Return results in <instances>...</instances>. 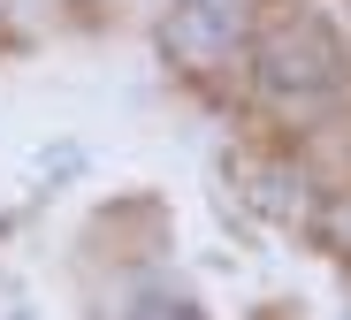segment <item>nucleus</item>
I'll list each match as a JSON object with an SVG mask.
<instances>
[{
	"mask_svg": "<svg viewBox=\"0 0 351 320\" xmlns=\"http://www.w3.org/2000/svg\"><path fill=\"white\" fill-rule=\"evenodd\" d=\"M321 236H328V244L343 251V260H351V183L328 199V214H321Z\"/></svg>",
	"mask_w": 351,
	"mask_h": 320,
	"instance_id": "3",
	"label": "nucleus"
},
{
	"mask_svg": "<svg viewBox=\"0 0 351 320\" xmlns=\"http://www.w3.org/2000/svg\"><path fill=\"white\" fill-rule=\"evenodd\" d=\"M351 77V61H343V38L313 16V8H282L267 31H260V84L290 107H306V99H328L343 92Z\"/></svg>",
	"mask_w": 351,
	"mask_h": 320,
	"instance_id": "1",
	"label": "nucleus"
},
{
	"mask_svg": "<svg viewBox=\"0 0 351 320\" xmlns=\"http://www.w3.org/2000/svg\"><path fill=\"white\" fill-rule=\"evenodd\" d=\"M138 320H199V312H191V305H145Z\"/></svg>",
	"mask_w": 351,
	"mask_h": 320,
	"instance_id": "4",
	"label": "nucleus"
},
{
	"mask_svg": "<svg viewBox=\"0 0 351 320\" xmlns=\"http://www.w3.org/2000/svg\"><path fill=\"white\" fill-rule=\"evenodd\" d=\"M16 320H31V312H16Z\"/></svg>",
	"mask_w": 351,
	"mask_h": 320,
	"instance_id": "5",
	"label": "nucleus"
},
{
	"mask_svg": "<svg viewBox=\"0 0 351 320\" xmlns=\"http://www.w3.org/2000/svg\"><path fill=\"white\" fill-rule=\"evenodd\" d=\"M237 38H245V8H237V0H176V8H168V53L191 61V69L229 61Z\"/></svg>",
	"mask_w": 351,
	"mask_h": 320,
	"instance_id": "2",
	"label": "nucleus"
}]
</instances>
